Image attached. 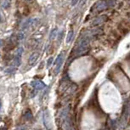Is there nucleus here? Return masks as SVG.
<instances>
[{
    "mask_svg": "<svg viewBox=\"0 0 130 130\" xmlns=\"http://www.w3.org/2000/svg\"><path fill=\"white\" fill-rule=\"evenodd\" d=\"M90 42V38L88 37H85L84 38L81 39L80 43H79L78 47H77V53L78 54H83L87 50V48L88 47Z\"/></svg>",
    "mask_w": 130,
    "mask_h": 130,
    "instance_id": "nucleus-1",
    "label": "nucleus"
},
{
    "mask_svg": "<svg viewBox=\"0 0 130 130\" xmlns=\"http://www.w3.org/2000/svg\"><path fill=\"white\" fill-rule=\"evenodd\" d=\"M109 2L106 0H100L95 4V9L97 11H103L108 8Z\"/></svg>",
    "mask_w": 130,
    "mask_h": 130,
    "instance_id": "nucleus-2",
    "label": "nucleus"
},
{
    "mask_svg": "<svg viewBox=\"0 0 130 130\" xmlns=\"http://www.w3.org/2000/svg\"><path fill=\"white\" fill-rule=\"evenodd\" d=\"M38 57H39V52H34V53H32L30 57H29V60H28V64H29V66H33L37 62Z\"/></svg>",
    "mask_w": 130,
    "mask_h": 130,
    "instance_id": "nucleus-3",
    "label": "nucleus"
},
{
    "mask_svg": "<svg viewBox=\"0 0 130 130\" xmlns=\"http://www.w3.org/2000/svg\"><path fill=\"white\" fill-rule=\"evenodd\" d=\"M32 85L33 86V88H36V89H38V90H41V89H43V88H45V84H44V83H42L41 81H38V80L32 82Z\"/></svg>",
    "mask_w": 130,
    "mask_h": 130,
    "instance_id": "nucleus-4",
    "label": "nucleus"
},
{
    "mask_svg": "<svg viewBox=\"0 0 130 130\" xmlns=\"http://www.w3.org/2000/svg\"><path fill=\"white\" fill-rule=\"evenodd\" d=\"M107 16L106 15H100L99 17L95 18L94 21H93V25L94 26H97V25H100V24H102L103 22L106 20Z\"/></svg>",
    "mask_w": 130,
    "mask_h": 130,
    "instance_id": "nucleus-5",
    "label": "nucleus"
},
{
    "mask_svg": "<svg viewBox=\"0 0 130 130\" xmlns=\"http://www.w3.org/2000/svg\"><path fill=\"white\" fill-rule=\"evenodd\" d=\"M73 36H74V31L71 30L70 32H68V34H67V37H66V43H70L71 41L72 40Z\"/></svg>",
    "mask_w": 130,
    "mask_h": 130,
    "instance_id": "nucleus-6",
    "label": "nucleus"
},
{
    "mask_svg": "<svg viewBox=\"0 0 130 130\" xmlns=\"http://www.w3.org/2000/svg\"><path fill=\"white\" fill-rule=\"evenodd\" d=\"M53 57H50L49 59V60H48V64H47V66H48V67H49V66H50V65H51V63L52 62H53Z\"/></svg>",
    "mask_w": 130,
    "mask_h": 130,
    "instance_id": "nucleus-7",
    "label": "nucleus"
},
{
    "mask_svg": "<svg viewBox=\"0 0 130 130\" xmlns=\"http://www.w3.org/2000/svg\"><path fill=\"white\" fill-rule=\"evenodd\" d=\"M78 2V0H72V1H71V6H75V5L77 4V3Z\"/></svg>",
    "mask_w": 130,
    "mask_h": 130,
    "instance_id": "nucleus-8",
    "label": "nucleus"
},
{
    "mask_svg": "<svg viewBox=\"0 0 130 130\" xmlns=\"http://www.w3.org/2000/svg\"><path fill=\"white\" fill-rule=\"evenodd\" d=\"M1 107H2V101L0 100V109H1Z\"/></svg>",
    "mask_w": 130,
    "mask_h": 130,
    "instance_id": "nucleus-9",
    "label": "nucleus"
},
{
    "mask_svg": "<svg viewBox=\"0 0 130 130\" xmlns=\"http://www.w3.org/2000/svg\"><path fill=\"white\" fill-rule=\"evenodd\" d=\"M2 44V42H1V40H0V45Z\"/></svg>",
    "mask_w": 130,
    "mask_h": 130,
    "instance_id": "nucleus-10",
    "label": "nucleus"
}]
</instances>
